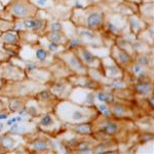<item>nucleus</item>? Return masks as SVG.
Wrapping results in <instances>:
<instances>
[{"mask_svg": "<svg viewBox=\"0 0 154 154\" xmlns=\"http://www.w3.org/2000/svg\"><path fill=\"white\" fill-rule=\"evenodd\" d=\"M105 12L106 11L102 8L101 3L85 6H73L70 10L69 21L74 25V27L101 31L105 20Z\"/></svg>", "mask_w": 154, "mask_h": 154, "instance_id": "f257e3e1", "label": "nucleus"}, {"mask_svg": "<svg viewBox=\"0 0 154 154\" xmlns=\"http://www.w3.org/2000/svg\"><path fill=\"white\" fill-rule=\"evenodd\" d=\"M98 112L92 106L80 105L66 100L56 106L55 114L61 121L68 122V124L87 123L97 118Z\"/></svg>", "mask_w": 154, "mask_h": 154, "instance_id": "f03ea898", "label": "nucleus"}, {"mask_svg": "<svg viewBox=\"0 0 154 154\" xmlns=\"http://www.w3.org/2000/svg\"><path fill=\"white\" fill-rule=\"evenodd\" d=\"M19 54L25 62L34 63L39 67L43 65H51V61L55 58L38 41L29 42L26 45H22Z\"/></svg>", "mask_w": 154, "mask_h": 154, "instance_id": "7ed1b4c3", "label": "nucleus"}, {"mask_svg": "<svg viewBox=\"0 0 154 154\" xmlns=\"http://www.w3.org/2000/svg\"><path fill=\"white\" fill-rule=\"evenodd\" d=\"M3 10L12 20H26L35 18L39 13V8L31 2V0H11Z\"/></svg>", "mask_w": 154, "mask_h": 154, "instance_id": "20e7f679", "label": "nucleus"}, {"mask_svg": "<svg viewBox=\"0 0 154 154\" xmlns=\"http://www.w3.org/2000/svg\"><path fill=\"white\" fill-rule=\"evenodd\" d=\"M102 30L115 37H122L130 32L126 15L116 12H105V20Z\"/></svg>", "mask_w": 154, "mask_h": 154, "instance_id": "39448f33", "label": "nucleus"}, {"mask_svg": "<svg viewBox=\"0 0 154 154\" xmlns=\"http://www.w3.org/2000/svg\"><path fill=\"white\" fill-rule=\"evenodd\" d=\"M47 21L40 18H30L26 20H15L13 22V29L12 30L20 32V31H29L36 35L42 36L46 29Z\"/></svg>", "mask_w": 154, "mask_h": 154, "instance_id": "423d86ee", "label": "nucleus"}, {"mask_svg": "<svg viewBox=\"0 0 154 154\" xmlns=\"http://www.w3.org/2000/svg\"><path fill=\"white\" fill-rule=\"evenodd\" d=\"M56 58L61 60L65 64L70 72H73L75 75H87L88 69L81 63L79 58L73 51L65 49L59 54H56Z\"/></svg>", "mask_w": 154, "mask_h": 154, "instance_id": "0eeeda50", "label": "nucleus"}, {"mask_svg": "<svg viewBox=\"0 0 154 154\" xmlns=\"http://www.w3.org/2000/svg\"><path fill=\"white\" fill-rule=\"evenodd\" d=\"M75 34L80 38L82 44L87 47L101 48V47L105 46V42H104L103 36L101 35V31L75 27Z\"/></svg>", "mask_w": 154, "mask_h": 154, "instance_id": "6e6552de", "label": "nucleus"}, {"mask_svg": "<svg viewBox=\"0 0 154 154\" xmlns=\"http://www.w3.org/2000/svg\"><path fill=\"white\" fill-rule=\"evenodd\" d=\"M72 51L75 53V55L79 58L81 63L87 69H100L102 67V60L95 54H92L88 47L84 46V45H80Z\"/></svg>", "mask_w": 154, "mask_h": 154, "instance_id": "1a4fd4ad", "label": "nucleus"}, {"mask_svg": "<svg viewBox=\"0 0 154 154\" xmlns=\"http://www.w3.org/2000/svg\"><path fill=\"white\" fill-rule=\"evenodd\" d=\"M110 55L112 60L115 62L117 66L128 67L133 63V56L125 51L121 49L116 44H113L110 48Z\"/></svg>", "mask_w": 154, "mask_h": 154, "instance_id": "9d476101", "label": "nucleus"}, {"mask_svg": "<svg viewBox=\"0 0 154 154\" xmlns=\"http://www.w3.org/2000/svg\"><path fill=\"white\" fill-rule=\"evenodd\" d=\"M38 126L45 133H54L61 128V120L56 114H45L39 120Z\"/></svg>", "mask_w": 154, "mask_h": 154, "instance_id": "9b49d317", "label": "nucleus"}, {"mask_svg": "<svg viewBox=\"0 0 154 154\" xmlns=\"http://www.w3.org/2000/svg\"><path fill=\"white\" fill-rule=\"evenodd\" d=\"M72 89V83L70 81H66L63 78H60L56 82L54 83L51 87V92L53 96H56V98L67 99L70 90Z\"/></svg>", "mask_w": 154, "mask_h": 154, "instance_id": "f8f14e48", "label": "nucleus"}, {"mask_svg": "<svg viewBox=\"0 0 154 154\" xmlns=\"http://www.w3.org/2000/svg\"><path fill=\"white\" fill-rule=\"evenodd\" d=\"M126 19H128L130 32L132 33L135 37H137V36L147 27V24L140 18V15H138V13H132V15H128Z\"/></svg>", "mask_w": 154, "mask_h": 154, "instance_id": "ddd939ff", "label": "nucleus"}, {"mask_svg": "<svg viewBox=\"0 0 154 154\" xmlns=\"http://www.w3.org/2000/svg\"><path fill=\"white\" fill-rule=\"evenodd\" d=\"M138 15L147 25L154 23V3H141L138 5Z\"/></svg>", "mask_w": 154, "mask_h": 154, "instance_id": "4468645a", "label": "nucleus"}, {"mask_svg": "<svg viewBox=\"0 0 154 154\" xmlns=\"http://www.w3.org/2000/svg\"><path fill=\"white\" fill-rule=\"evenodd\" d=\"M102 65L104 66L103 72H104V76L107 79H111V80H117V79H122L123 77V73L120 70L119 66H117L115 64V62L112 60L111 64H106V63L102 62Z\"/></svg>", "mask_w": 154, "mask_h": 154, "instance_id": "2eb2a0df", "label": "nucleus"}, {"mask_svg": "<svg viewBox=\"0 0 154 154\" xmlns=\"http://www.w3.org/2000/svg\"><path fill=\"white\" fill-rule=\"evenodd\" d=\"M42 36L48 41L63 45L65 47H66L68 41H69V37L62 31H45Z\"/></svg>", "mask_w": 154, "mask_h": 154, "instance_id": "dca6fc26", "label": "nucleus"}, {"mask_svg": "<svg viewBox=\"0 0 154 154\" xmlns=\"http://www.w3.org/2000/svg\"><path fill=\"white\" fill-rule=\"evenodd\" d=\"M137 39L141 40L145 43L149 44L150 46H153V38H154V23L148 24L147 27L137 36Z\"/></svg>", "mask_w": 154, "mask_h": 154, "instance_id": "f3484780", "label": "nucleus"}, {"mask_svg": "<svg viewBox=\"0 0 154 154\" xmlns=\"http://www.w3.org/2000/svg\"><path fill=\"white\" fill-rule=\"evenodd\" d=\"M0 39L3 43L8 44V45H18L21 41V38H20V34L19 32L15 30H10L3 32L0 36Z\"/></svg>", "mask_w": 154, "mask_h": 154, "instance_id": "a211bd4d", "label": "nucleus"}, {"mask_svg": "<svg viewBox=\"0 0 154 154\" xmlns=\"http://www.w3.org/2000/svg\"><path fill=\"white\" fill-rule=\"evenodd\" d=\"M100 131L106 135L113 136L118 131V124H117V122L110 120V119H105L102 121V124L100 125Z\"/></svg>", "mask_w": 154, "mask_h": 154, "instance_id": "6ab92c4d", "label": "nucleus"}, {"mask_svg": "<svg viewBox=\"0 0 154 154\" xmlns=\"http://www.w3.org/2000/svg\"><path fill=\"white\" fill-rule=\"evenodd\" d=\"M135 90L141 96H150L153 92V84L149 81H140L135 84Z\"/></svg>", "mask_w": 154, "mask_h": 154, "instance_id": "aec40b11", "label": "nucleus"}, {"mask_svg": "<svg viewBox=\"0 0 154 154\" xmlns=\"http://www.w3.org/2000/svg\"><path fill=\"white\" fill-rule=\"evenodd\" d=\"M131 66V70H132V73L133 76H136L138 79L142 80V79H145V77L147 76L148 74V71L149 70L147 69L146 67L142 66V65L138 64V63H132L130 65Z\"/></svg>", "mask_w": 154, "mask_h": 154, "instance_id": "412c9836", "label": "nucleus"}, {"mask_svg": "<svg viewBox=\"0 0 154 154\" xmlns=\"http://www.w3.org/2000/svg\"><path fill=\"white\" fill-rule=\"evenodd\" d=\"M110 112L111 114H113L115 117H123V116H128V110L126 109V107H124L123 105L120 104H114L110 103Z\"/></svg>", "mask_w": 154, "mask_h": 154, "instance_id": "4be33fe9", "label": "nucleus"}, {"mask_svg": "<svg viewBox=\"0 0 154 154\" xmlns=\"http://www.w3.org/2000/svg\"><path fill=\"white\" fill-rule=\"evenodd\" d=\"M17 141L10 136H1L0 137V147L5 150H13L17 147Z\"/></svg>", "mask_w": 154, "mask_h": 154, "instance_id": "5701e85b", "label": "nucleus"}, {"mask_svg": "<svg viewBox=\"0 0 154 154\" xmlns=\"http://www.w3.org/2000/svg\"><path fill=\"white\" fill-rule=\"evenodd\" d=\"M67 128H71L72 131L82 135H87L92 133V126L87 123H75V124H68Z\"/></svg>", "mask_w": 154, "mask_h": 154, "instance_id": "b1692460", "label": "nucleus"}, {"mask_svg": "<svg viewBox=\"0 0 154 154\" xmlns=\"http://www.w3.org/2000/svg\"><path fill=\"white\" fill-rule=\"evenodd\" d=\"M30 148L33 151H37V152H47L51 150L49 148V144L46 141L43 140H36L30 144Z\"/></svg>", "mask_w": 154, "mask_h": 154, "instance_id": "393cba45", "label": "nucleus"}, {"mask_svg": "<svg viewBox=\"0 0 154 154\" xmlns=\"http://www.w3.org/2000/svg\"><path fill=\"white\" fill-rule=\"evenodd\" d=\"M136 60L135 62L138 64L142 65V66L146 67V68H150V66L152 67V56H149L150 54H136Z\"/></svg>", "mask_w": 154, "mask_h": 154, "instance_id": "a878e982", "label": "nucleus"}, {"mask_svg": "<svg viewBox=\"0 0 154 154\" xmlns=\"http://www.w3.org/2000/svg\"><path fill=\"white\" fill-rule=\"evenodd\" d=\"M56 0H31L39 10H51V8L56 5Z\"/></svg>", "mask_w": 154, "mask_h": 154, "instance_id": "bb28decb", "label": "nucleus"}, {"mask_svg": "<svg viewBox=\"0 0 154 154\" xmlns=\"http://www.w3.org/2000/svg\"><path fill=\"white\" fill-rule=\"evenodd\" d=\"M13 22L15 20H5L0 18V32L3 33L13 29Z\"/></svg>", "mask_w": 154, "mask_h": 154, "instance_id": "cd10ccee", "label": "nucleus"}, {"mask_svg": "<svg viewBox=\"0 0 154 154\" xmlns=\"http://www.w3.org/2000/svg\"><path fill=\"white\" fill-rule=\"evenodd\" d=\"M8 107H10V111H12V112H17V111H19L20 109H22L23 108V104L19 101V100L13 99V100H10Z\"/></svg>", "mask_w": 154, "mask_h": 154, "instance_id": "c85d7f7f", "label": "nucleus"}, {"mask_svg": "<svg viewBox=\"0 0 154 154\" xmlns=\"http://www.w3.org/2000/svg\"><path fill=\"white\" fill-rule=\"evenodd\" d=\"M79 1H80L81 6L90 5V4H99V3L104 2L103 0H79Z\"/></svg>", "mask_w": 154, "mask_h": 154, "instance_id": "c756f323", "label": "nucleus"}, {"mask_svg": "<svg viewBox=\"0 0 154 154\" xmlns=\"http://www.w3.org/2000/svg\"><path fill=\"white\" fill-rule=\"evenodd\" d=\"M123 1L130 2V3H133V4H136V5H139V4L142 3V0H123Z\"/></svg>", "mask_w": 154, "mask_h": 154, "instance_id": "7c9ffc66", "label": "nucleus"}, {"mask_svg": "<svg viewBox=\"0 0 154 154\" xmlns=\"http://www.w3.org/2000/svg\"><path fill=\"white\" fill-rule=\"evenodd\" d=\"M11 1V0H0V5L2 6V7H4L5 5H7L8 3Z\"/></svg>", "mask_w": 154, "mask_h": 154, "instance_id": "2f4dec72", "label": "nucleus"}, {"mask_svg": "<svg viewBox=\"0 0 154 154\" xmlns=\"http://www.w3.org/2000/svg\"><path fill=\"white\" fill-rule=\"evenodd\" d=\"M15 122H17V117H15V118H11V119H10V120L7 121V124H8V125H11V124H13Z\"/></svg>", "mask_w": 154, "mask_h": 154, "instance_id": "473e14b6", "label": "nucleus"}, {"mask_svg": "<svg viewBox=\"0 0 154 154\" xmlns=\"http://www.w3.org/2000/svg\"><path fill=\"white\" fill-rule=\"evenodd\" d=\"M154 0H142V3H153Z\"/></svg>", "mask_w": 154, "mask_h": 154, "instance_id": "72a5a7b5", "label": "nucleus"}, {"mask_svg": "<svg viewBox=\"0 0 154 154\" xmlns=\"http://www.w3.org/2000/svg\"><path fill=\"white\" fill-rule=\"evenodd\" d=\"M3 128H4V124H3V122H0V131H2V130H3Z\"/></svg>", "mask_w": 154, "mask_h": 154, "instance_id": "f704fd0d", "label": "nucleus"}]
</instances>
